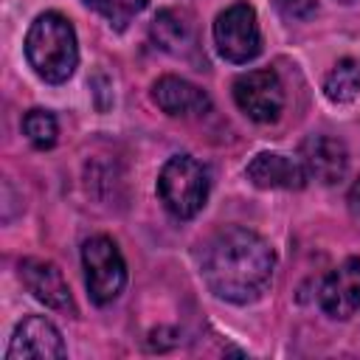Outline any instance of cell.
<instances>
[{"label":"cell","instance_id":"cell-16","mask_svg":"<svg viewBox=\"0 0 360 360\" xmlns=\"http://www.w3.org/2000/svg\"><path fill=\"white\" fill-rule=\"evenodd\" d=\"M93 11H98L110 25L127 28V22L146 8L149 0H84Z\"/></svg>","mask_w":360,"mask_h":360},{"label":"cell","instance_id":"cell-5","mask_svg":"<svg viewBox=\"0 0 360 360\" xmlns=\"http://www.w3.org/2000/svg\"><path fill=\"white\" fill-rule=\"evenodd\" d=\"M214 45L222 59L233 65H245L262 51V31L253 6L233 3L214 20Z\"/></svg>","mask_w":360,"mask_h":360},{"label":"cell","instance_id":"cell-11","mask_svg":"<svg viewBox=\"0 0 360 360\" xmlns=\"http://www.w3.org/2000/svg\"><path fill=\"white\" fill-rule=\"evenodd\" d=\"M152 101L172 118H197L211 110L208 93L180 76H160L152 84Z\"/></svg>","mask_w":360,"mask_h":360},{"label":"cell","instance_id":"cell-1","mask_svg":"<svg viewBox=\"0 0 360 360\" xmlns=\"http://www.w3.org/2000/svg\"><path fill=\"white\" fill-rule=\"evenodd\" d=\"M276 253L264 236L250 228L217 231L200 253V273L205 287L231 304H250L262 298L273 281Z\"/></svg>","mask_w":360,"mask_h":360},{"label":"cell","instance_id":"cell-2","mask_svg":"<svg viewBox=\"0 0 360 360\" xmlns=\"http://www.w3.org/2000/svg\"><path fill=\"white\" fill-rule=\"evenodd\" d=\"M25 59L42 82H68L79 65V42L73 22L59 11L39 14L25 34Z\"/></svg>","mask_w":360,"mask_h":360},{"label":"cell","instance_id":"cell-19","mask_svg":"<svg viewBox=\"0 0 360 360\" xmlns=\"http://www.w3.org/2000/svg\"><path fill=\"white\" fill-rule=\"evenodd\" d=\"M338 3H352V0H338Z\"/></svg>","mask_w":360,"mask_h":360},{"label":"cell","instance_id":"cell-8","mask_svg":"<svg viewBox=\"0 0 360 360\" xmlns=\"http://www.w3.org/2000/svg\"><path fill=\"white\" fill-rule=\"evenodd\" d=\"M318 301L326 315L346 321L360 309V259L340 262L321 284Z\"/></svg>","mask_w":360,"mask_h":360},{"label":"cell","instance_id":"cell-18","mask_svg":"<svg viewBox=\"0 0 360 360\" xmlns=\"http://www.w3.org/2000/svg\"><path fill=\"white\" fill-rule=\"evenodd\" d=\"M349 208L360 214V180H354V186L349 188Z\"/></svg>","mask_w":360,"mask_h":360},{"label":"cell","instance_id":"cell-9","mask_svg":"<svg viewBox=\"0 0 360 360\" xmlns=\"http://www.w3.org/2000/svg\"><path fill=\"white\" fill-rule=\"evenodd\" d=\"M298 160L304 163L307 177H312L323 186L340 183L349 169V152H346L343 141H338L332 135H309L298 149Z\"/></svg>","mask_w":360,"mask_h":360},{"label":"cell","instance_id":"cell-17","mask_svg":"<svg viewBox=\"0 0 360 360\" xmlns=\"http://www.w3.org/2000/svg\"><path fill=\"white\" fill-rule=\"evenodd\" d=\"M278 6L287 17H295V20L315 14V0H278Z\"/></svg>","mask_w":360,"mask_h":360},{"label":"cell","instance_id":"cell-15","mask_svg":"<svg viewBox=\"0 0 360 360\" xmlns=\"http://www.w3.org/2000/svg\"><path fill=\"white\" fill-rule=\"evenodd\" d=\"M22 132H25V138H28L37 149H48V146L56 143L59 124H56L53 112L37 107V110H28V112L22 115Z\"/></svg>","mask_w":360,"mask_h":360},{"label":"cell","instance_id":"cell-12","mask_svg":"<svg viewBox=\"0 0 360 360\" xmlns=\"http://www.w3.org/2000/svg\"><path fill=\"white\" fill-rule=\"evenodd\" d=\"M20 278L28 287V292L42 301L51 309H73L70 287L62 276V270L53 262L45 259H22L20 262Z\"/></svg>","mask_w":360,"mask_h":360},{"label":"cell","instance_id":"cell-3","mask_svg":"<svg viewBox=\"0 0 360 360\" xmlns=\"http://www.w3.org/2000/svg\"><path fill=\"white\" fill-rule=\"evenodd\" d=\"M158 197L177 219H191L208 200V172L188 155H174L158 174Z\"/></svg>","mask_w":360,"mask_h":360},{"label":"cell","instance_id":"cell-14","mask_svg":"<svg viewBox=\"0 0 360 360\" xmlns=\"http://www.w3.org/2000/svg\"><path fill=\"white\" fill-rule=\"evenodd\" d=\"M323 93L335 104H349L360 93V59L346 56L340 59L323 79Z\"/></svg>","mask_w":360,"mask_h":360},{"label":"cell","instance_id":"cell-4","mask_svg":"<svg viewBox=\"0 0 360 360\" xmlns=\"http://www.w3.org/2000/svg\"><path fill=\"white\" fill-rule=\"evenodd\" d=\"M82 264L87 292L96 304H110L127 284V262L110 236H90L82 245Z\"/></svg>","mask_w":360,"mask_h":360},{"label":"cell","instance_id":"cell-6","mask_svg":"<svg viewBox=\"0 0 360 360\" xmlns=\"http://www.w3.org/2000/svg\"><path fill=\"white\" fill-rule=\"evenodd\" d=\"M233 101L236 107L259 124H270L284 110V87L273 68H259L236 76L233 82Z\"/></svg>","mask_w":360,"mask_h":360},{"label":"cell","instance_id":"cell-7","mask_svg":"<svg viewBox=\"0 0 360 360\" xmlns=\"http://www.w3.org/2000/svg\"><path fill=\"white\" fill-rule=\"evenodd\" d=\"M65 357V343L62 332L42 315H28L17 323L6 360H56Z\"/></svg>","mask_w":360,"mask_h":360},{"label":"cell","instance_id":"cell-10","mask_svg":"<svg viewBox=\"0 0 360 360\" xmlns=\"http://www.w3.org/2000/svg\"><path fill=\"white\" fill-rule=\"evenodd\" d=\"M152 39L172 56L194 59L200 51V34L191 11L186 8H163L152 22Z\"/></svg>","mask_w":360,"mask_h":360},{"label":"cell","instance_id":"cell-13","mask_svg":"<svg viewBox=\"0 0 360 360\" xmlns=\"http://www.w3.org/2000/svg\"><path fill=\"white\" fill-rule=\"evenodd\" d=\"M248 180L256 188H304L307 186V169L301 160L278 155V152H259L248 163Z\"/></svg>","mask_w":360,"mask_h":360}]
</instances>
